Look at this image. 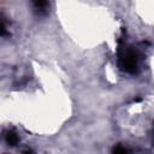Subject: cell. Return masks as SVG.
Returning a JSON list of instances; mask_svg holds the SVG:
<instances>
[{
  "mask_svg": "<svg viewBox=\"0 0 154 154\" xmlns=\"http://www.w3.org/2000/svg\"><path fill=\"white\" fill-rule=\"evenodd\" d=\"M47 5H48V4H47L46 1H36V2H35L36 8H38V10H43V8H45Z\"/></svg>",
  "mask_w": 154,
  "mask_h": 154,
  "instance_id": "4",
  "label": "cell"
},
{
  "mask_svg": "<svg viewBox=\"0 0 154 154\" xmlns=\"http://www.w3.org/2000/svg\"><path fill=\"white\" fill-rule=\"evenodd\" d=\"M5 140H6L7 144H8V146H12V147L16 146V144L18 143V141H19L17 134L13 132V131H7L6 135H5Z\"/></svg>",
  "mask_w": 154,
  "mask_h": 154,
  "instance_id": "2",
  "label": "cell"
},
{
  "mask_svg": "<svg viewBox=\"0 0 154 154\" xmlns=\"http://www.w3.org/2000/svg\"><path fill=\"white\" fill-rule=\"evenodd\" d=\"M24 154H34V153H32V150H30V149H29V150H25V152H24Z\"/></svg>",
  "mask_w": 154,
  "mask_h": 154,
  "instance_id": "5",
  "label": "cell"
},
{
  "mask_svg": "<svg viewBox=\"0 0 154 154\" xmlns=\"http://www.w3.org/2000/svg\"><path fill=\"white\" fill-rule=\"evenodd\" d=\"M119 67L122 71L128 72V73H135L137 70V54L134 49L131 48H124L123 52L119 54V60H118Z\"/></svg>",
  "mask_w": 154,
  "mask_h": 154,
  "instance_id": "1",
  "label": "cell"
},
{
  "mask_svg": "<svg viewBox=\"0 0 154 154\" xmlns=\"http://www.w3.org/2000/svg\"><path fill=\"white\" fill-rule=\"evenodd\" d=\"M112 154H131V152L123 146H116L112 149Z\"/></svg>",
  "mask_w": 154,
  "mask_h": 154,
  "instance_id": "3",
  "label": "cell"
}]
</instances>
